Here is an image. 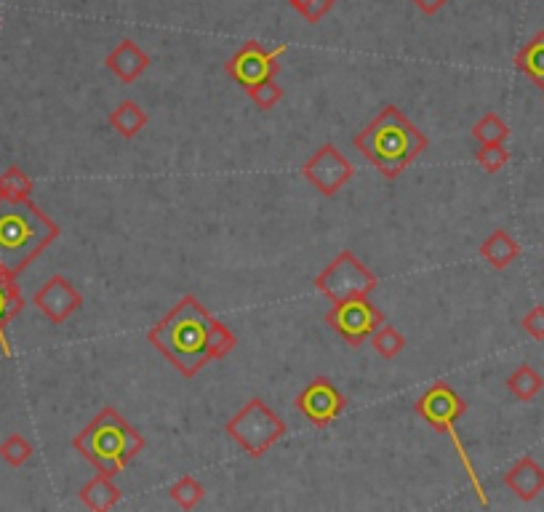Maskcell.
Instances as JSON below:
<instances>
[{"instance_id":"cell-1","label":"cell","mask_w":544,"mask_h":512,"mask_svg":"<svg viewBox=\"0 0 544 512\" xmlns=\"http://www.w3.org/2000/svg\"><path fill=\"white\" fill-rule=\"evenodd\" d=\"M214 315L198 302V296L187 294L176 302L166 318L158 320L147 331V339L182 376H198L211 360L208 334Z\"/></svg>"},{"instance_id":"cell-2","label":"cell","mask_w":544,"mask_h":512,"mask_svg":"<svg viewBox=\"0 0 544 512\" xmlns=\"http://www.w3.org/2000/svg\"><path fill=\"white\" fill-rule=\"evenodd\" d=\"M352 144L384 179H398L427 150L430 139L395 104H387L363 131H358Z\"/></svg>"},{"instance_id":"cell-3","label":"cell","mask_w":544,"mask_h":512,"mask_svg":"<svg viewBox=\"0 0 544 512\" xmlns=\"http://www.w3.org/2000/svg\"><path fill=\"white\" fill-rule=\"evenodd\" d=\"M59 238V224L27 200L0 198V267L11 275H22L54 240Z\"/></svg>"},{"instance_id":"cell-4","label":"cell","mask_w":544,"mask_h":512,"mask_svg":"<svg viewBox=\"0 0 544 512\" xmlns=\"http://www.w3.org/2000/svg\"><path fill=\"white\" fill-rule=\"evenodd\" d=\"M72 448L99 472L120 475L139 451H144V438L126 422L115 408H102L83 430L72 438Z\"/></svg>"},{"instance_id":"cell-5","label":"cell","mask_w":544,"mask_h":512,"mask_svg":"<svg viewBox=\"0 0 544 512\" xmlns=\"http://www.w3.org/2000/svg\"><path fill=\"white\" fill-rule=\"evenodd\" d=\"M224 432L243 448V454L251 459H262L286 435L288 427L262 398H251L224 424Z\"/></svg>"},{"instance_id":"cell-6","label":"cell","mask_w":544,"mask_h":512,"mask_svg":"<svg viewBox=\"0 0 544 512\" xmlns=\"http://www.w3.org/2000/svg\"><path fill=\"white\" fill-rule=\"evenodd\" d=\"M414 408H416V414L422 416L424 422L430 424L432 430L440 432V435H448V438L454 440L456 451H459L464 467H467V475H470L472 486H475V491L480 494V502H486L483 488H480L478 478H475V467H472L470 459H467L462 438L456 435V422H459V419L464 416V411H467V403H464L462 395H459V392H456L448 382H435L432 387H427V390L422 392V398L416 400Z\"/></svg>"},{"instance_id":"cell-7","label":"cell","mask_w":544,"mask_h":512,"mask_svg":"<svg viewBox=\"0 0 544 512\" xmlns=\"http://www.w3.org/2000/svg\"><path fill=\"white\" fill-rule=\"evenodd\" d=\"M315 288L328 302L368 296L376 288V275L352 251H339L315 278Z\"/></svg>"},{"instance_id":"cell-8","label":"cell","mask_w":544,"mask_h":512,"mask_svg":"<svg viewBox=\"0 0 544 512\" xmlns=\"http://www.w3.org/2000/svg\"><path fill=\"white\" fill-rule=\"evenodd\" d=\"M326 323L350 347H360L366 339H371L376 328L382 326L384 312L368 302V296H352L344 302H334V307L326 312Z\"/></svg>"},{"instance_id":"cell-9","label":"cell","mask_w":544,"mask_h":512,"mask_svg":"<svg viewBox=\"0 0 544 512\" xmlns=\"http://www.w3.org/2000/svg\"><path fill=\"white\" fill-rule=\"evenodd\" d=\"M286 54V46L267 48L259 40H248L227 59L224 72L230 75L238 86L248 88L262 83V80H272L280 72V56Z\"/></svg>"},{"instance_id":"cell-10","label":"cell","mask_w":544,"mask_h":512,"mask_svg":"<svg viewBox=\"0 0 544 512\" xmlns=\"http://www.w3.org/2000/svg\"><path fill=\"white\" fill-rule=\"evenodd\" d=\"M304 179L320 192V195H326V198H334L336 192L342 190L344 184L350 182L352 174H355V168L352 163L342 155V150L336 147V144L326 142L320 144L318 150L312 152L310 158L304 160L302 166Z\"/></svg>"},{"instance_id":"cell-11","label":"cell","mask_w":544,"mask_h":512,"mask_svg":"<svg viewBox=\"0 0 544 512\" xmlns=\"http://www.w3.org/2000/svg\"><path fill=\"white\" fill-rule=\"evenodd\" d=\"M296 408H299V414H302L312 427L323 430V427H328V424L334 422L336 416L344 414L347 398H344L342 390H339L331 379H326V376H315V379L296 395Z\"/></svg>"},{"instance_id":"cell-12","label":"cell","mask_w":544,"mask_h":512,"mask_svg":"<svg viewBox=\"0 0 544 512\" xmlns=\"http://www.w3.org/2000/svg\"><path fill=\"white\" fill-rule=\"evenodd\" d=\"M32 304H35V310H38L48 323L62 326V323H67V320L83 307V296H80L78 288L72 286L64 275H54V278H48L46 283L35 291Z\"/></svg>"},{"instance_id":"cell-13","label":"cell","mask_w":544,"mask_h":512,"mask_svg":"<svg viewBox=\"0 0 544 512\" xmlns=\"http://www.w3.org/2000/svg\"><path fill=\"white\" fill-rule=\"evenodd\" d=\"M104 64L110 67V72L120 83H134L136 78H142V72L150 67V56L144 54L142 46L131 38H123L118 46L112 48Z\"/></svg>"},{"instance_id":"cell-14","label":"cell","mask_w":544,"mask_h":512,"mask_svg":"<svg viewBox=\"0 0 544 512\" xmlns=\"http://www.w3.org/2000/svg\"><path fill=\"white\" fill-rule=\"evenodd\" d=\"M504 486L510 488L512 494L523 499V502H531V499H536L544 491V467L534 462L531 456H523L507 470Z\"/></svg>"},{"instance_id":"cell-15","label":"cell","mask_w":544,"mask_h":512,"mask_svg":"<svg viewBox=\"0 0 544 512\" xmlns=\"http://www.w3.org/2000/svg\"><path fill=\"white\" fill-rule=\"evenodd\" d=\"M24 310L22 288L16 283V275L0 267V350L11 355V344H8V326L11 320Z\"/></svg>"},{"instance_id":"cell-16","label":"cell","mask_w":544,"mask_h":512,"mask_svg":"<svg viewBox=\"0 0 544 512\" xmlns=\"http://www.w3.org/2000/svg\"><path fill=\"white\" fill-rule=\"evenodd\" d=\"M478 254L483 262H488L494 270H507L520 256L518 240L512 238L507 230H494L483 243H480Z\"/></svg>"},{"instance_id":"cell-17","label":"cell","mask_w":544,"mask_h":512,"mask_svg":"<svg viewBox=\"0 0 544 512\" xmlns=\"http://www.w3.org/2000/svg\"><path fill=\"white\" fill-rule=\"evenodd\" d=\"M120 488L112 483V475L107 472H96L94 478L88 480L86 486L78 491V499L86 504L88 510L107 512L120 502Z\"/></svg>"},{"instance_id":"cell-18","label":"cell","mask_w":544,"mask_h":512,"mask_svg":"<svg viewBox=\"0 0 544 512\" xmlns=\"http://www.w3.org/2000/svg\"><path fill=\"white\" fill-rule=\"evenodd\" d=\"M515 67L544 91V30L536 32L534 38L515 54Z\"/></svg>"},{"instance_id":"cell-19","label":"cell","mask_w":544,"mask_h":512,"mask_svg":"<svg viewBox=\"0 0 544 512\" xmlns=\"http://www.w3.org/2000/svg\"><path fill=\"white\" fill-rule=\"evenodd\" d=\"M147 123H150V115H147L134 99L120 102L118 107L110 112V126L115 128L118 136H123V139H134V136H139V131H144Z\"/></svg>"},{"instance_id":"cell-20","label":"cell","mask_w":544,"mask_h":512,"mask_svg":"<svg viewBox=\"0 0 544 512\" xmlns=\"http://www.w3.org/2000/svg\"><path fill=\"white\" fill-rule=\"evenodd\" d=\"M507 387H510V392L515 395L518 400H534L539 392H542L544 387V379L539 376V371H536L534 366H528V363H523V366H518L515 371L510 374V379H507Z\"/></svg>"},{"instance_id":"cell-21","label":"cell","mask_w":544,"mask_h":512,"mask_svg":"<svg viewBox=\"0 0 544 512\" xmlns=\"http://www.w3.org/2000/svg\"><path fill=\"white\" fill-rule=\"evenodd\" d=\"M168 496L174 499L176 507H182V510H195V507L206 499V488H203V483H200L198 478L184 475V478H179L176 483H171Z\"/></svg>"},{"instance_id":"cell-22","label":"cell","mask_w":544,"mask_h":512,"mask_svg":"<svg viewBox=\"0 0 544 512\" xmlns=\"http://www.w3.org/2000/svg\"><path fill=\"white\" fill-rule=\"evenodd\" d=\"M32 190H35V184H32L30 176L24 174L19 166H8L0 174V198L27 200L32 198Z\"/></svg>"},{"instance_id":"cell-23","label":"cell","mask_w":544,"mask_h":512,"mask_svg":"<svg viewBox=\"0 0 544 512\" xmlns=\"http://www.w3.org/2000/svg\"><path fill=\"white\" fill-rule=\"evenodd\" d=\"M371 344H374V350L379 352L384 360H392V358H398L400 352L406 350V336L400 334L395 326L382 323V326L376 328L374 334H371Z\"/></svg>"},{"instance_id":"cell-24","label":"cell","mask_w":544,"mask_h":512,"mask_svg":"<svg viewBox=\"0 0 544 512\" xmlns=\"http://www.w3.org/2000/svg\"><path fill=\"white\" fill-rule=\"evenodd\" d=\"M507 136H510V126H507L496 112H486V115L472 126V139H478L480 144H504Z\"/></svg>"},{"instance_id":"cell-25","label":"cell","mask_w":544,"mask_h":512,"mask_svg":"<svg viewBox=\"0 0 544 512\" xmlns=\"http://www.w3.org/2000/svg\"><path fill=\"white\" fill-rule=\"evenodd\" d=\"M32 443L19 432H11L3 443H0V459L11 467H24L32 459Z\"/></svg>"},{"instance_id":"cell-26","label":"cell","mask_w":544,"mask_h":512,"mask_svg":"<svg viewBox=\"0 0 544 512\" xmlns=\"http://www.w3.org/2000/svg\"><path fill=\"white\" fill-rule=\"evenodd\" d=\"M238 347V336L232 334L230 328L224 326L222 320L211 323V334H208V350H211V360L227 358L232 350Z\"/></svg>"},{"instance_id":"cell-27","label":"cell","mask_w":544,"mask_h":512,"mask_svg":"<svg viewBox=\"0 0 544 512\" xmlns=\"http://www.w3.org/2000/svg\"><path fill=\"white\" fill-rule=\"evenodd\" d=\"M475 160H478V166L486 174H496V171H502L510 163V152H507L504 144H480V150L475 152Z\"/></svg>"},{"instance_id":"cell-28","label":"cell","mask_w":544,"mask_h":512,"mask_svg":"<svg viewBox=\"0 0 544 512\" xmlns=\"http://www.w3.org/2000/svg\"><path fill=\"white\" fill-rule=\"evenodd\" d=\"M246 94L259 110H272V107L283 99V88H280L278 83H275V78H272L262 80V83H256V86H248Z\"/></svg>"},{"instance_id":"cell-29","label":"cell","mask_w":544,"mask_h":512,"mask_svg":"<svg viewBox=\"0 0 544 512\" xmlns=\"http://www.w3.org/2000/svg\"><path fill=\"white\" fill-rule=\"evenodd\" d=\"M288 6L294 8V11H299L310 24H318L331 14V8L336 6V0H288Z\"/></svg>"},{"instance_id":"cell-30","label":"cell","mask_w":544,"mask_h":512,"mask_svg":"<svg viewBox=\"0 0 544 512\" xmlns=\"http://www.w3.org/2000/svg\"><path fill=\"white\" fill-rule=\"evenodd\" d=\"M523 328H526L528 336H534L536 342H544V304H536L526 312Z\"/></svg>"},{"instance_id":"cell-31","label":"cell","mask_w":544,"mask_h":512,"mask_svg":"<svg viewBox=\"0 0 544 512\" xmlns=\"http://www.w3.org/2000/svg\"><path fill=\"white\" fill-rule=\"evenodd\" d=\"M411 3H414L424 16H432V14H438L443 6H448L451 0H411Z\"/></svg>"}]
</instances>
